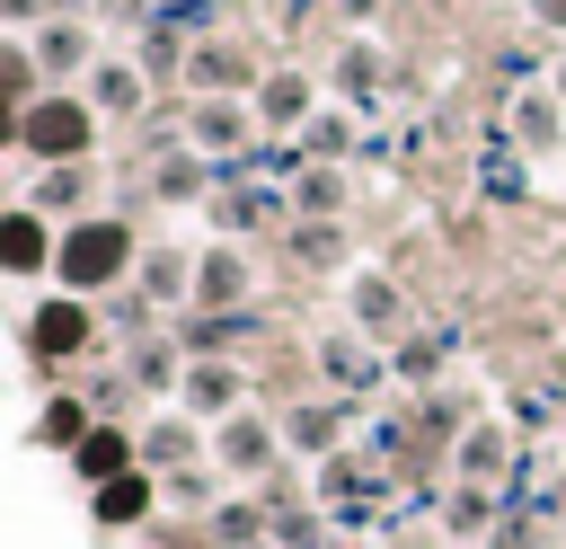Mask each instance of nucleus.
I'll return each instance as SVG.
<instances>
[{
    "instance_id": "nucleus-1",
    "label": "nucleus",
    "mask_w": 566,
    "mask_h": 549,
    "mask_svg": "<svg viewBox=\"0 0 566 549\" xmlns=\"http://www.w3.org/2000/svg\"><path fill=\"white\" fill-rule=\"evenodd\" d=\"M9 142H18L35 168H71V159L97 151V97H80V89H44L27 115H9Z\"/></svg>"
},
{
    "instance_id": "nucleus-2",
    "label": "nucleus",
    "mask_w": 566,
    "mask_h": 549,
    "mask_svg": "<svg viewBox=\"0 0 566 549\" xmlns=\"http://www.w3.org/2000/svg\"><path fill=\"white\" fill-rule=\"evenodd\" d=\"M53 274H62V292H80V301L115 292V283L133 274V221H115V213H80V221H62V257H53Z\"/></svg>"
},
{
    "instance_id": "nucleus-3",
    "label": "nucleus",
    "mask_w": 566,
    "mask_h": 549,
    "mask_svg": "<svg viewBox=\"0 0 566 549\" xmlns=\"http://www.w3.org/2000/svg\"><path fill=\"white\" fill-rule=\"evenodd\" d=\"M88 345H97V310H88L80 292H53V301L27 310V354H35V363H80Z\"/></svg>"
},
{
    "instance_id": "nucleus-4",
    "label": "nucleus",
    "mask_w": 566,
    "mask_h": 549,
    "mask_svg": "<svg viewBox=\"0 0 566 549\" xmlns=\"http://www.w3.org/2000/svg\"><path fill=\"white\" fill-rule=\"evenodd\" d=\"M53 257H62V230L35 213V204H18V213H0V266L18 274V283H35V274H53Z\"/></svg>"
},
{
    "instance_id": "nucleus-5",
    "label": "nucleus",
    "mask_w": 566,
    "mask_h": 549,
    "mask_svg": "<svg viewBox=\"0 0 566 549\" xmlns=\"http://www.w3.org/2000/svg\"><path fill=\"white\" fill-rule=\"evenodd\" d=\"M71 469H80L88 487H106V478L142 469V434H133V425H88V443L71 452Z\"/></svg>"
},
{
    "instance_id": "nucleus-6",
    "label": "nucleus",
    "mask_w": 566,
    "mask_h": 549,
    "mask_svg": "<svg viewBox=\"0 0 566 549\" xmlns=\"http://www.w3.org/2000/svg\"><path fill=\"white\" fill-rule=\"evenodd\" d=\"M310 97H318V89H310L301 71H265V80H256V124H265V133L310 124Z\"/></svg>"
},
{
    "instance_id": "nucleus-7",
    "label": "nucleus",
    "mask_w": 566,
    "mask_h": 549,
    "mask_svg": "<svg viewBox=\"0 0 566 549\" xmlns=\"http://www.w3.org/2000/svg\"><path fill=\"white\" fill-rule=\"evenodd\" d=\"M248 133H256V106H239V97H203L195 106V151H248Z\"/></svg>"
},
{
    "instance_id": "nucleus-8",
    "label": "nucleus",
    "mask_w": 566,
    "mask_h": 549,
    "mask_svg": "<svg viewBox=\"0 0 566 549\" xmlns=\"http://www.w3.org/2000/svg\"><path fill=\"white\" fill-rule=\"evenodd\" d=\"M195 301L203 310H239L248 301V257L239 248H203L195 257Z\"/></svg>"
},
{
    "instance_id": "nucleus-9",
    "label": "nucleus",
    "mask_w": 566,
    "mask_h": 549,
    "mask_svg": "<svg viewBox=\"0 0 566 549\" xmlns=\"http://www.w3.org/2000/svg\"><path fill=\"white\" fill-rule=\"evenodd\" d=\"M150 496H159V478H150V469H124V478H106L88 505H97V522H106V531H124V522H142V514H150Z\"/></svg>"
},
{
    "instance_id": "nucleus-10",
    "label": "nucleus",
    "mask_w": 566,
    "mask_h": 549,
    "mask_svg": "<svg viewBox=\"0 0 566 549\" xmlns=\"http://www.w3.org/2000/svg\"><path fill=\"white\" fill-rule=\"evenodd\" d=\"M35 62H44V80L71 89V71H88V27H71V18L44 27V35H35Z\"/></svg>"
},
{
    "instance_id": "nucleus-11",
    "label": "nucleus",
    "mask_w": 566,
    "mask_h": 549,
    "mask_svg": "<svg viewBox=\"0 0 566 549\" xmlns=\"http://www.w3.org/2000/svg\"><path fill=\"white\" fill-rule=\"evenodd\" d=\"M0 97H9V115H27V106L44 97V62H35V44H27V35L0 53Z\"/></svg>"
},
{
    "instance_id": "nucleus-12",
    "label": "nucleus",
    "mask_w": 566,
    "mask_h": 549,
    "mask_svg": "<svg viewBox=\"0 0 566 549\" xmlns=\"http://www.w3.org/2000/svg\"><path fill=\"white\" fill-rule=\"evenodd\" d=\"M212 452H221L230 469H265V460H274V434H265L256 416H221V434H212Z\"/></svg>"
},
{
    "instance_id": "nucleus-13",
    "label": "nucleus",
    "mask_w": 566,
    "mask_h": 549,
    "mask_svg": "<svg viewBox=\"0 0 566 549\" xmlns=\"http://www.w3.org/2000/svg\"><path fill=\"white\" fill-rule=\"evenodd\" d=\"M80 195H88V159H71V168H44L27 204H35L44 221H53V213H71V221H80Z\"/></svg>"
},
{
    "instance_id": "nucleus-14",
    "label": "nucleus",
    "mask_w": 566,
    "mask_h": 549,
    "mask_svg": "<svg viewBox=\"0 0 566 549\" xmlns=\"http://www.w3.org/2000/svg\"><path fill=\"white\" fill-rule=\"evenodd\" d=\"M186 407L230 416V407H239V363H195V372H186Z\"/></svg>"
},
{
    "instance_id": "nucleus-15",
    "label": "nucleus",
    "mask_w": 566,
    "mask_h": 549,
    "mask_svg": "<svg viewBox=\"0 0 566 549\" xmlns=\"http://www.w3.org/2000/svg\"><path fill=\"white\" fill-rule=\"evenodd\" d=\"M195 89H248V53H230V44H195Z\"/></svg>"
},
{
    "instance_id": "nucleus-16",
    "label": "nucleus",
    "mask_w": 566,
    "mask_h": 549,
    "mask_svg": "<svg viewBox=\"0 0 566 549\" xmlns=\"http://www.w3.org/2000/svg\"><path fill=\"white\" fill-rule=\"evenodd\" d=\"M177 460H195V425H177V416H168V425H150V434H142V469H177Z\"/></svg>"
},
{
    "instance_id": "nucleus-17",
    "label": "nucleus",
    "mask_w": 566,
    "mask_h": 549,
    "mask_svg": "<svg viewBox=\"0 0 566 549\" xmlns=\"http://www.w3.org/2000/svg\"><path fill=\"white\" fill-rule=\"evenodd\" d=\"M557 106H566V97H522V115H513V133H522L531 151H548V142H557Z\"/></svg>"
},
{
    "instance_id": "nucleus-18",
    "label": "nucleus",
    "mask_w": 566,
    "mask_h": 549,
    "mask_svg": "<svg viewBox=\"0 0 566 549\" xmlns=\"http://www.w3.org/2000/svg\"><path fill=\"white\" fill-rule=\"evenodd\" d=\"M142 274H150V292H159V301H177V292H195V266H186L177 248H159V257H142Z\"/></svg>"
},
{
    "instance_id": "nucleus-19",
    "label": "nucleus",
    "mask_w": 566,
    "mask_h": 549,
    "mask_svg": "<svg viewBox=\"0 0 566 549\" xmlns=\"http://www.w3.org/2000/svg\"><path fill=\"white\" fill-rule=\"evenodd\" d=\"M354 319H363V328H398V292H389L380 274H363V283H354Z\"/></svg>"
},
{
    "instance_id": "nucleus-20",
    "label": "nucleus",
    "mask_w": 566,
    "mask_h": 549,
    "mask_svg": "<svg viewBox=\"0 0 566 549\" xmlns=\"http://www.w3.org/2000/svg\"><path fill=\"white\" fill-rule=\"evenodd\" d=\"M88 97H97V106H142V80H133L124 62H97V80H88Z\"/></svg>"
},
{
    "instance_id": "nucleus-21",
    "label": "nucleus",
    "mask_w": 566,
    "mask_h": 549,
    "mask_svg": "<svg viewBox=\"0 0 566 549\" xmlns=\"http://www.w3.org/2000/svg\"><path fill=\"white\" fill-rule=\"evenodd\" d=\"M371 80H380V53H371V44H345V62H336V89H345V97H363Z\"/></svg>"
},
{
    "instance_id": "nucleus-22",
    "label": "nucleus",
    "mask_w": 566,
    "mask_h": 549,
    "mask_svg": "<svg viewBox=\"0 0 566 549\" xmlns=\"http://www.w3.org/2000/svg\"><path fill=\"white\" fill-rule=\"evenodd\" d=\"M301 204H310V213H336V204H345V177H336V168H310V177H301Z\"/></svg>"
},
{
    "instance_id": "nucleus-23",
    "label": "nucleus",
    "mask_w": 566,
    "mask_h": 549,
    "mask_svg": "<svg viewBox=\"0 0 566 549\" xmlns=\"http://www.w3.org/2000/svg\"><path fill=\"white\" fill-rule=\"evenodd\" d=\"M195 186H203V159H168L159 168V195H195Z\"/></svg>"
},
{
    "instance_id": "nucleus-24",
    "label": "nucleus",
    "mask_w": 566,
    "mask_h": 549,
    "mask_svg": "<svg viewBox=\"0 0 566 549\" xmlns=\"http://www.w3.org/2000/svg\"><path fill=\"white\" fill-rule=\"evenodd\" d=\"M168 372H177V363H168V345H142V354H133V381H150V390H168Z\"/></svg>"
},
{
    "instance_id": "nucleus-25",
    "label": "nucleus",
    "mask_w": 566,
    "mask_h": 549,
    "mask_svg": "<svg viewBox=\"0 0 566 549\" xmlns=\"http://www.w3.org/2000/svg\"><path fill=\"white\" fill-rule=\"evenodd\" d=\"M310 151L336 159V151H345V124H336V115H310Z\"/></svg>"
},
{
    "instance_id": "nucleus-26",
    "label": "nucleus",
    "mask_w": 566,
    "mask_h": 549,
    "mask_svg": "<svg viewBox=\"0 0 566 549\" xmlns=\"http://www.w3.org/2000/svg\"><path fill=\"white\" fill-rule=\"evenodd\" d=\"M460 460H469V469H495V460H504V434H469V452H460Z\"/></svg>"
},
{
    "instance_id": "nucleus-27",
    "label": "nucleus",
    "mask_w": 566,
    "mask_h": 549,
    "mask_svg": "<svg viewBox=\"0 0 566 549\" xmlns=\"http://www.w3.org/2000/svg\"><path fill=\"white\" fill-rule=\"evenodd\" d=\"M531 9H539V18H548V27H566V0H531Z\"/></svg>"
},
{
    "instance_id": "nucleus-28",
    "label": "nucleus",
    "mask_w": 566,
    "mask_h": 549,
    "mask_svg": "<svg viewBox=\"0 0 566 549\" xmlns=\"http://www.w3.org/2000/svg\"><path fill=\"white\" fill-rule=\"evenodd\" d=\"M557 97H566V62H557Z\"/></svg>"
}]
</instances>
